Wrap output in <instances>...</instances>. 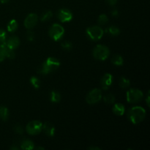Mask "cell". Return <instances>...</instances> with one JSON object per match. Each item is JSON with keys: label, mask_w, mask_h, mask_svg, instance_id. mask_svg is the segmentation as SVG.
I'll return each instance as SVG.
<instances>
[{"label": "cell", "mask_w": 150, "mask_h": 150, "mask_svg": "<svg viewBox=\"0 0 150 150\" xmlns=\"http://www.w3.org/2000/svg\"><path fill=\"white\" fill-rule=\"evenodd\" d=\"M146 111L142 106H134L130 108L128 111L129 120L133 124H139L142 122L145 118Z\"/></svg>", "instance_id": "6da1fadb"}, {"label": "cell", "mask_w": 150, "mask_h": 150, "mask_svg": "<svg viewBox=\"0 0 150 150\" xmlns=\"http://www.w3.org/2000/svg\"><path fill=\"white\" fill-rule=\"evenodd\" d=\"M60 66V62L57 59L54 57H48L45 62L41 65L38 72L42 74H48L51 72L57 70Z\"/></svg>", "instance_id": "7a4b0ae2"}, {"label": "cell", "mask_w": 150, "mask_h": 150, "mask_svg": "<svg viewBox=\"0 0 150 150\" xmlns=\"http://www.w3.org/2000/svg\"><path fill=\"white\" fill-rule=\"evenodd\" d=\"M110 51L108 47L103 45H98L93 50V56L96 59L104 61L108 57Z\"/></svg>", "instance_id": "3957f363"}, {"label": "cell", "mask_w": 150, "mask_h": 150, "mask_svg": "<svg viewBox=\"0 0 150 150\" xmlns=\"http://www.w3.org/2000/svg\"><path fill=\"white\" fill-rule=\"evenodd\" d=\"M104 31L101 27L98 26H93L87 28L86 29V35L89 38L92 40H99L103 36Z\"/></svg>", "instance_id": "277c9868"}, {"label": "cell", "mask_w": 150, "mask_h": 150, "mask_svg": "<svg viewBox=\"0 0 150 150\" xmlns=\"http://www.w3.org/2000/svg\"><path fill=\"white\" fill-rule=\"evenodd\" d=\"M50 37L52 38L54 40L58 41L62 39L64 34V29L62 26L59 23H54L52 26H51L49 29Z\"/></svg>", "instance_id": "5b68a950"}, {"label": "cell", "mask_w": 150, "mask_h": 150, "mask_svg": "<svg viewBox=\"0 0 150 150\" xmlns=\"http://www.w3.org/2000/svg\"><path fill=\"white\" fill-rule=\"evenodd\" d=\"M143 92L139 89H131L127 92V100L130 103L140 102L143 99Z\"/></svg>", "instance_id": "8992f818"}, {"label": "cell", "mask_w": 150, "mask_h": 150, "mask_svg": "<svg viewBox=\"0 0 150 150\" xmlns=\"http://www.w3.org/2000/svg\"><path fill=\"white\" fill-rule=\"evenodd\" d=\"M26 131L29 135L35 136L38 135L42 131V123L41 122L35 120L31 121L26 125Z\"/></svg>", "instance_id": "52a82bcc"}, {"label": "cell", "mask_w": 150, "mask_h": 150, "mask_svg": "<svg viewBox=\"0 0 150 150\" xmlns=\"http://www.w3.org/2000/svg\"><path fill=\"white\" fill-rule=\"evenodd\" d=\"M101 99H102V92L100 89L96 88L89 92L86 96V100L89 104L93 105L99 102Z\"/></svg>", "instance_id": "ba28073f"}, {"label": "cell", "mask_w": 150, "mask_h": 150, "mask_svg": "<svg viewBox=\"0 0 150 150\" xmlns=\"http://www.w3.org/2000/svg\"><path fill=\"white\" fill-rule=\"evenodd\" d=\"M57 17L61 22H67L73 19V13L68 9L62 8L59 10Z\"/></svg>", "instance_id": "9c48e42d"}, {"label": "cell", "mask_w": 150, "mask_h": 150, "mask_svg": "<svg viewBox=\"0 0 150 150\" xmlns=\"http://www.w3.org/2000/svg\"><path fill=\"white\" fill-rule=\"evenodd\" d=\"M38 16L35 13H30L24 20V26L28 29H32L38 23Z\"/></svg>", "instance_id": "30bf717a"}, {"label": "cell", "mask_w": 150, "mask_h": 150, "mask_svg": "<svg viewBox=\"0 0 150 150\" xmlns=\"http://www.w3.org/2000/svg\"><path fill=\"white\" fill-rule=\"evenodd\" d=\"M4 43L9 48L15 50L20 45V40L17 36H11L6 39Z\"/></svg>", "instance_id": "8fae6325"}, {"label": "cell", "mask_w": 150, "mask_h": 150, "mask_svg": "<svg viewBox=\"0 0 150 150\" xmlns=\"http://www.w3.org/2000/svg\"><path fill=\"white\" fill-rule=\"evenodd\" d=\"M113 81V76L110 73H105L103 76L102 77L100 81L101 86L104 90H107L108 88L110 87L111 84H112Z\"/></svg>", "instance_id": "7c38bea8"}, {"label": "cell", "mask_w": 150, "mask_h": 150, "mask_svg": "<svg viewBox=\"0 0 150 150\" xmlns=\"http://www.w3.org/2000/svg\"><path fill=\"white\" fill-rule=\"evenodd\" d=\"M48 136L52 137L55 134V127L50 122H45L42 124V130Z\"/></svg>", "instance_id": "4fadbf2b"}, {"label": "cell", "mask_w": 150, "mask_h": 150, "mask_svg": "<svg viewBox=\"0 0 150 150\" xmlns=\"http://www.w3.org/2000/svg\"><path fill=\"white\" fill-rule=\"evenodd\" d=\"M113 112L117 116H122L125 112V108L121 103H116L113 107Z\"/></svg>", "instance_id": "5bb4252c"}, {"label": "cell", "mask_w": 150, "mask_h": 150, "mask_svg": "<svg viewBox=\"0 0 150 150\" xmlns=\"http://www.w3.org/2000/svg\"><path fill=\"white\" fill-rule=\"evenodd\" d=\"M9 48L5 45V43L0 44V62H2L7 57V52Z\"/></svg>", "instance_id": "9a60e30c"}, {"label": "cell", "mask_w": 150, "mask_h": 150, "mask_svg": "<svg viewBox=\"0 0 150 150\" xmlns=\"http://www.w3.org/2000/svg\"><path fill=\"white\" fill-rule=\"evenodd\" d=\"M21 148L22 149L25 150H31L34 149V143L31 140L29 139H25V140L22 141L21 144Z\"/></svg>", "instance_id": "2e32d148"}, {"label": "cell", "mask_w": 150, "mask_h": 150, "mask_svg": "<svg viewBox=\"0 0 150 150\" xmlns=\"http://www.w3.org/2000/svg\"><path fill=\"white\" fill-rule=\"evenodd\" d=\"M18 27V23L17 21L13 19L7 24V31L10 32H14L17 30Z\"/></svg>", "instance_id": "e0dca14e"}, {"label": "cell", "mask_w": 150, "mask_h": 150, "mask_svg": "<svg viewBox=\"0 0 150 150\" xmlns=\"http://www.w3.org/2000/svg\"><path fill=\"white\" fill-rule=\"evenodd\" d=\"M111 62L113 63V64L117 66H121L123 64V62H124V59H123L121 55H119V54H117V55H114V57H112V59H111Z\"/></svg>", "instance_id": "ac0fdd59"}, {"label": "cell", "mask_w": 150, "mask_h": 150, "mask_svg": "<svg viewBox=\"0 0 150 150\" xmlns=\"http://www.w3.org/2000/svg\"><path fill=\"white\" fill-rule=\"evenodd\" d=\"M9 117V111L5 106H0V119L3 121L7 120Z\"/></svg>", "instance_id": "d6986e66"}, {"label": "cell", "mask_w": 150, "mask_h": 150, "mask_svg": "<svg viewBox=\"0 0 150 150\" xmlns=\"http://www.w3.org/2000/svg\"><path fill=\"white\" fill-rule=\"evenodd\" d=\"M120 87L122 88V89H127V87H129L130 85V81L128 79L125 77H121L120 80Z\"/></svg>", "instance_id": "ffe728a7"}, {"label": "cell", "mask_w": 150, "mask_h": 150, "mask_svg": "<svg viewBox=\"0 0 150 150\" xmlns=\"http://www.w3.org/2000/svg\"><path fill=\"white\" fill-rule=\"evenodd\" d=\"M61 100V95L57 91H52L51 92V100L53 103H58Z\"/></svg>", "instance_id": "44dd1931"}, {"label": "cell", "mask_w": 150, "mask_h": 150, "mask_svg": "<svg viewBox=\"0 0 150 150\" xmlns=\"http://www.w3.org/2000/svg\"><path fill=\"white\" fill-rule=\"evenodd\" d=\"M107 32L110 34V35H113V36H117L120 35V30L118 27L115 26H111L107 29Z\"/></svg>", "instance_id": "7402d4cb"}, {"label": "cell", "mask_w": 150, "mask_h": 150, "mask_svg": "<svg viewBox=\"0 0 150 150\" xmlns=\"http://www.w3.org/2000/svg\"><path fill=\"white\" fill-rule=\"evenodd\" d=\"M103 100L107 104H112L115 102V97L112 94H108L103 97Z\"/></svg>", "instance_id": "603a6c76"}, {"label": "cell", "mask_w": 150, "mask_h": 150, "mask_svg": "<svg viewBox=\"0 0 150 150\" xmlns=\"http://www.w3.org/2000/svg\"><path fill=\"white\" fill-rule=\"evenodd\" d=\"M30 83L32 84V86L33 87H35V89H39L40 86V81L39 79H38L35 76H32L30 79Z\"/></svg>", "instance_id": "cb8c5ba5"}, {"label": "cell", "mask_w": 150, "mask_h": 150, "mask_svg": "<svg viewBox=\"0 0 150 150\" xmlns=\"http://www.w3.org/2000/svg\"><path fill=\"white\" fill-rule=\"evenodd\" d=\"M52 16H53L52 12L46 11L45 13H44L42 16H41V18H40L41 21H48L49 19L51 18Z\"/></svg>", "instance_id": "d4e9b609"}, {"label": "cell", "mask_w": 150, "mask_h": 150, "mask_svg": "<svg viewBox=\"0 0 150 150\" xmlns=\"http://www.w3.org/2000/svg\"><path fill=\"white\" fill-rule=\"evenodd\" d=\"M108 18L105 14L100 15L98 17V23L101 25H105V23H108Z\"/></svg>", "instance_id": "484cf974"}, {"label": "cell", "mask_w": 150, "mask_h": 150, "mask_svg": "<svg viewBox=\"0 0 150 150\" xmlns=\"http://www.w3.org/2000/svg\"><path fill=\"white\" fill-rule=\"evenodd\" d=\"M7 39V34L5 31L0 29V43H4Z\"/></svg>", "instance_id": "4316f807"}, {"label": "cell", "mask_w": 150, "mask_h": 150, "mask_svg": "<svg viewBox=\"0 0 150 150\" xmlns=\"http://www.w3.org/2000/svg\"><path fill=\"white\" fill-rule=\"evenodd\" d=\"M62 47L64 49L69 51V50H70L73 48V45H72L71 42H69V41H64V42L62 43Z\"/></svg>", "instance_id": "83f0119b"}, {"label": "cell", "mask_w": 150, "mask_h": 150, "mask_svg": "<svg viewBox=\"0 0 150 150\" xmlns=\"http://www.w3.org/2000/svg\"><path fill=\"white\" fill-rule=\"evenodd\" d=\"M14 130H15V132H16V133H18V134H19V135H21V134H23V127H22V126L18 125L15 126Z\"/></svg>", "instance_id": "f1b7e54d"}, {"label": "cell", "mask_w": 150, "mask_h": 150, "mask_svg": "<svg viewBox=\"0 0 150 150\" xmlns=\"http://www.w3.org/2000/svg\"><path fill=\"white\" fill-rule=\"evenodd\" d=\"M26 39L29 41H33L35 39V35L32 32L29 31L28 32H26Z\"/></svg>", "instance_id": "f546056e"}, {"label": "cell", "mask_w": 150, "mask_h": 150, "mask_svg": "<svg viewBox=\"0 0 150 150\" xmlns=\"http://www.w3.org/2000/svg\"><path fill=\"white\" fill-rule=\"evenodd\" d=\"M15 56H16V54H15L14 50L9 48L8 52H7V58L13 59L15 57Z\"/></svg>", "instance_id": "4dcf8cb0"}, {"label": "cell", "mask_w": 150, "mask_h": 150, "mask_svg": "<svg viewBox=\"0 0 150 150\" xmlns=\"http://www.w3.org/2000/svg\"><path fill=\"white\" fill-rule=\"evenodd\" d=\"M106 1L110 5H114V4H117V0H106Z\"/></svg>", "instance_id": "1f68e13d"}, {"label": "cell", "mask_w": 150, "mask_h": 150, "mask_svg": "<svg viewBox=\"0 0 150 150\" xmlns=\"http://www.w3.org/2000/svg\"><path fill=\"white\" fill-rule=\"evenodd\" d=\"M118 11H117V10H116V9H114V10L111 12V14H112L113 16H118Z\"/></svg>", "instance_id": "d6a6232c"}, {"label": "cell", "mask_w": 150, "mask_h": 150, "mask_svg": "<svg viewBox=\"0 0 150 150\" xmlns=\"http://www.w3.org/2000/svg\"><path fill=\"white\" fill-rule=\"evenodd\" d=\"M89 149H92V150H100V148L98 147V146H91V147L89 148Z\"/></svg>", "instance_id": "836d02e7"}, {"label": "cell", "mask_w": 150, "mask_h": 150, "mask_svg": "<svg viewBox=\"0 0 150 150\" xmlns=\"http://www.w3.org/2000/svg\"><path fill=\"white\" fill-rule=\"evenodd\" d=\"M146 103L148 105H149V93H148L147 97H146Z\"/></svg>", "instance_id": "e575fe53"}, {"label": "cell", "mask_w": 150, "mask_h": 150, "mask_svg": "<svg viewBox=\"0 0 150 150\" xmlns=\"http://www.w3.org/2000/svg\"><path fill=\"white\" fill-rule=\"evenodd\" d=\"M10 0H0V3H7Z\"/></svg>", "instance_id": "d590c367"}, {"label": "cell", "mask_w": 150, "mask_h": 150, "mask_svg": "<svg viewBox=\"0 0 150 150\" xmlns=\"http://www.w3.org/2000/svg\"><path fill=\"white\" fill-rule=\"evenodd\" d=\"M37 149H44L43 147H37L36 148Z\"/></svg>", "instance_id": "8d00e7d4"}]
</instances>
